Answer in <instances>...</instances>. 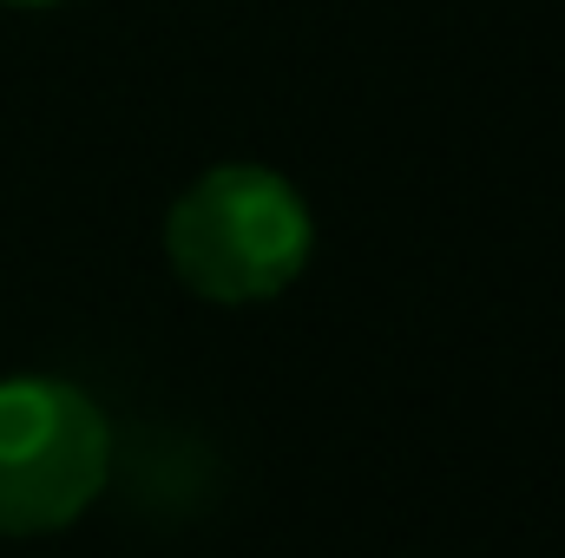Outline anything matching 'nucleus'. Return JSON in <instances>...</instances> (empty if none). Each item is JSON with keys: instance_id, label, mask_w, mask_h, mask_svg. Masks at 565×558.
<instances>
[{"instance_id": "f257e3e1", "label": "nucleus", "mask_w": 565, "mask_h": 558, "mask_svg": "<svg viewBox=\"0 0 565 558\" xmlns=\"http://www.w3.org/2000/svg\"><path fill=\"white\" fill-rule=\"evenodd\" d=\"M316 217L270 164H211L164 211V264L204 302H270L302 277Z\"/></svg>"}, {"instance_id": "f03ea898", "label": "nucleus", "mask_w": 565, "mask_h": 558, "mask_svg": "<svg viewBox=\"0 0 565 558\" xmlns=\"http://www.w3.org/2000/svg\"><path fill=\"white\" fill-rule=\"evenodd\" d=\"M113 473V420L53 375L0 382V539L73 526Z\"/></svg>"}, {"instance_id": "7ed1b4c3", "label": "nucleus", "mask_w": 565, "mask_h": 558, "mask_svg": "<svg viewBox=\"0 0 565 558\" xmlns=\"http://www.w3.org/2000/svg\"><path fill=\"white\" fill-rule=\"evenodd\" d=\"M13 7H66V0H13Z\"/></svg>"}]
</instances>
